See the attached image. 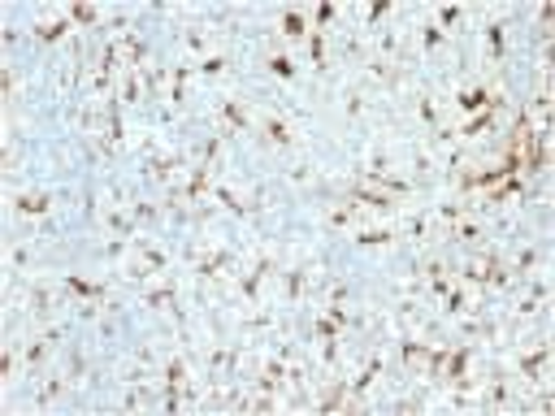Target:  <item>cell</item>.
Returning a JSON list of instances; mask_svg holds the SVG:
<instances>
[{
    "label": "cell",
    "mask_w": 555,
    "mask_h": 416,
    "mask_svg": "<svg viewBox=\"0 0 555 416\" xmlns=\"http://www.w3.org/2000/svg\"><path fill=\"white\" fill-rule=\"evenodd\" d=\"M269 139H278V143H286V126H282V122H269Z\"/></svg>",
    "instance_id": "3"
},
{
    "label": "cell",
    "mask_w": 555,
    "mask_h": 416,
    "mask_svg": "<svg viewBox=\"0 0 555 416\" xmlns=\"http://www.w3.org/2000/svg\"><path fill=\"white\" fill-rule=\"evenodd\" d=\"M43 208H48V195H35V200L26 195L22 200V213H43Z\"/></svg>",
    "instance_id": "1"
},
{
    "label": "cell",
    "mask_w": 555,
    "mask_h": 416,
    "mask_svg": "<svg viewBox=\"0 0 555 416\" xmlns=\"http://www.w3.org/2000/svg\"><path fill=\"white\" fill-rule=\"evenodd\" d=\"M477 104H486V91H469L464 96V108H477Z\"/></svg>",
    "instance_id": "4"
},
{
    "label": "cell",
    "mask_w": 555,
    "mask_h": 416,
    "mask_svg": "<svg viewBox=\"0 0 555 416\" xmlns=\"http://www.w3.org/2000/svg\"><path fill=\"white\" fill-rule=\"evenodd\" d=\"M274 74H282V78H291L295 70H291V61L286 57H274Z\"/></svg>",
    "instance_id": "2"
}]
</instances>
